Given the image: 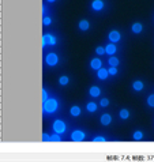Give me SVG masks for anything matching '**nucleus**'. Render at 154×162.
Masks as SVG:
<instances>
[{"instance_id": "nucleus-1", "label": "nucleus", "mask_w": 154, "mask_h": 162, "mask_svg": "<svg viewBox=\"0 0 154 162\" xmlns=\"http://www.w3.org/2000/svg\"><path fill=\"white\" fill-rule=\"evenodd\" d=\"M57 108H59V102L55 98H48L42 105V110H44V113H46V114L55 113L56 110H57Z\"/></svg>"}, {"instance_id": "nucleus-2", "label": "nucleus", "mask_w": 154, "mask_h": 162, "mask_svg": "<svg viewBox=\"0 0 154 162\" xmlns=\"http://www.w3.org/2000/svg\"><path fill=\"white\" fill-rule=\"evenodd\" d=\"M52 129H53V132L60 133V135H61V133L65 132L67 127H65V123L63 121V120H56V121L52 124Z\"/></svg>"}, {"instance_id": "nucleus-3", "label": "nucleus", "mask_w": 154, "mask_h": 162, "mask_svg": "<svg viewBox=\"0 0 154 162\" xmlns=\"http://www.w3.org/2000/svg\"><path fill=\"white\" fill-rule=\"evenodd\" d=\"M45 63L48 65H51V67L56 65L59 63V56L56 55V53H49V55L45 57Z\"/></svg>"}, {"instance_id": "nucleus-4", "label": "nucleus", "mask_w": 154, "mask_h": 162, "mask_svg": "<svg viewBox=\"0 0 154 162\" xmlns=\"http://www.w3.org/2000/svg\"><path fill=\"white\" fill-rule=\"evenodd\" d=\"M46 45H56V38L52 36V34H45L42 37V46L45 48Z\"/></svg>"}, {"instance_id": "nucleus-5", "label": "nucleus", "mask_w": 154, "mask_h": 162, "mask_svg": "<svg viewBox=\"0 0 154 162\" xmlns=\"http://www.w3.org/2000/svg\"><path fill=\"white\" fill-rule=\"evenodd\" d=\"M85 138H86L85 132L83 131H79V129H77V131H74V132L71 133V140L72 142H82Z\"/></svg>"}, {"instance_id": "nucleus-6", "label": "nucleus", "mask_w": 154, "mask_h": 162, "mask_svg": "<svg viewBox=\"0 0 154 162\" xmlns=\"http://www.w3.org/2000/svg\"><path fill=\"white\" fill-rule=\"evenodd\" d=\"M108 37H109V40H111V42H113V44L119 42V41H120V38H121L120 33H119V31H116V30H112L111 33L108 34Z\"/></svg>"}, {"instance_id": "nucleus-7", "label": "nucleus", "mask_w": 154, "mask_h": 162, "mask_svg": "<svg viewBox=\"0 0 154 162\" xmlns=\"http://www.w3.org/2000/svg\"><path fill=\"white\" fill-rule=\"evenodd\" d=\"M92 8L94 10V11H101V10L104 8V2L102 0H93Z\"/></svg>"}, {"instance_id": "nucleus-8", "label": "nucleus", "mask_w": 154, "mask_h": 162, "mask_svg": "<svg viewBox=\"0 0 154 162\" xmlns=\"http://www.w3.org/2000/svg\"><path fill=\"white\" fill-rule=\"evenodd\" d=\"M89 94H90V97H93V98L100 97V94H101V89L97 87V86H93V87H90Z\"/></svg>"}, {"instance_id": "nucleus-9", "label": "nucleus", "mask_w": 154, "mask_h": 162, "mask_svg": "<svg viewBox=\"0 0 154 162\" xmlns=\"http://www.w3.org/2000/svg\"><path fill=\"white\" fill-rule=\"evenodd\" d=\"M90 67L93 69H96V71H98L100 68H102V61L100 59H93L92 63H90Z\"/></svg>"}, {"instance_id": "nucleus-10", "label": "nucleus", "mask_w": 154, "mask_h": 162, "mask_svg": "<svg viewBox=\"0 0 154 162\" xmlns=\"http://www.w3.org/2000/svg\"><path fill=\"white\" fill-rule=\"evenodd\" d=\"M131 30H132V33H134V34H139V33H142V30H143L142 23H139V22H135L132 26H131Z\"/></svg>"}, {"instance_id": "nucleus-11", "label": "nucleus", "mask_w": 154, "mask_h": 162, "mask_svg": "<svg viewBox=\"0 0 154 162\" xmlns=\"http://www.w3.org/2000/svg\"><path fill=\"white\" fill-rule=\"evenodd\" d=\"M111 123H112V116L111 114H108V113L102 114L101 116V124L102 125H109Z\"/></svg>"}, {"instance_id": "nucleus-12", "label": "nucleus", "mask_w": 154, "mask_h": 162, "mask_svg": "<svg viewBox=\"0 0 154 162\" xmlns=\"http://www.w3.org/2000/svg\"><path fill=\"white\" fill-rule=\"evenodd\" d=\"M116 50H117V48H116L115 44H108L105 48V53L106 55H115Z\"/></svg>"}, {"instance_id": "nucleus-13", "label": "nucleus", "mask_w": 154, "mask_h": 162, "mask_svg": "<svg viewBox=\"0 0 154 162\" xmlns=\"http://www.w3.org/2000/svg\"><path fill=\"white\" fill-rule=\"evenodd\" d=\"M108 75H109V72H108V69H105V68H100L98 74H97L98 79H101V81H105V79L108 78Z\"/></svg>"}, {"instance_id": "nucleus-14", "label": "nucleus", "mask_w": 154, "mask_h": 162, "mask_svg": "<svg viewBox=\"0 0 154 162\" xmlns=\"http://www.w3.org/2000/svg\"><path fill=\"white\" fill-rule=\"evenodd\" d=\"M89 29H90V23L87 21H81L79 22V30L86 31V30H89Z\"/></svg>"}, {"instance_id": "nucleus-15", "label": "nucleus", "mask_w": 154, "mask_h": 162, "mask_svg": "<svg viewBox=\"0 0 154 162\" xmlns=\"http://www.w3.org/2000/svg\"><path fill=\"white\" fill-rule=\"evenodd\" d=\"M70 113H71V116H74V117H78V116H79V114H81V108L75 105V106H72L71 109H70Z\"/></svg>"}, {"instance_id": "nucleus-16", "label": "nucleus", "mask_w": 154, "mask_h": 162, "mask_svg": "<svg viewBox=\"0 0 154 162\" xmlns=\"http://www.w3.org/2000/svg\"><path fill=\"white\" fill-rule=\"evenodd\" d=\"M132 89L135 91H140L143 89V82H140V81H136V82H134V85H132Z\"/></svg>"}, {"instance_id": "nucleus-17", "label": "nucleus", "mask_w": 154, "mask_h": 162, "mask_svg": "<svg viewBox=\"0 0 154 162\" xmlns=\"http://www.w3.org/2000/svg\"><path fill=\"white\" fill-rule=\"evenodd\" d=\"M86 109H87V112H90V113L96 112V110H97V104H94V102H89V104L86 105Z\"/></svg>"}, {"instance_id": "nucleus-18", "label": "nucleus", "mask_w": 154, "mask_h": 162, "mask_svg": "<svg viewBox=\"0 0 154 162\" xmlns=\"http://www.w3.org/2000/svg\"><path fill=\"white\" fill-rule=\"evenodd\" d=\"M119 116H120L123 120H127L128 117H130V112H128V109H121L120 113H119Z\"/></svg>"}, {"instance_id": "nucleus-19", "label": "nucleus", "mask_w": 154, "mask_h": 162, "mask_svg": "<svg viewBox=\"0 0 154 162\" xmlns=\"http://www.w3.org/2000/svg\"><path fill=\"white\" fill-rule=\"evenodd\" d=\"M68 82H70V78H68V76H65V75H63V76L59 78V83H60L61 86L68 85Z\"/></svg>"}, {"instance_id": "nucleus-20", "label": "nucleus", "mask_w": 154, "mask_h": 162, "mask_svg": "<svg viewBox=\"0 0 154 162\" xmlns=\"http://www.w3.org/2000/svg\"><path fill=\"white\" fill-rule=\"evenodd\" d=\"M132 139L134 140H140V139H143V132L142 131H135L134 135H132Z\"/></svg>"}, {"instance_id": "nucleus-21", "label": "nucleus", "mask_w": 154, "mask_h": 162, "mask_svg": "<svg viewBox=\"0 0 154 162\" xmlns=\"http://www.w3.org/2000/svg\"><path fill=\"white\" fill-rule=\"evenodd\" d=\"M108 64L111 67H117L119 65V59H116V57H111V59L108 60Z\"/></svg>"}, {"instance_id": "nucleus-22", "label": "nucleus", "mask_w": 154, "mask_h": 162, "mask_svg": "<svg viewBox=\"0 0 154 162\" xmlns=\"http://www.w3.org/2000/svg\"><path fill=\"white\" fill-rule=\"evenodd\" d=\"M51 142H61V138H60V133H53L51 135Z\"/></svg>"}, {"instance_id": "nucleus-23", "label": "nucleus", "mask_w": 154, "mask_h": 162, "mask_svg": "<svg viewBox=\"0 0 154 162\" xmlns=\"http://www.w3.org/2000/svg\"><path fill=\"white\" fill-rule=\"evenodd\" d=\"M147 105H149V106H152V108H154V94L149 95V98H147Z\"/></svg>"}, {"instance_id": "nucleus-24", "label": "nucleus", "mask_w": 154, "mask_h": 162, "mask_svg": "<svg viewBox=\"0 0 154 162\" xmlns=\"http://www.w3.org/2000/svg\"><path fill=\"white\" fill-rule=\"evenodd\" d=\"M42 23H44V26H49V25L52 23V19L49 18V17H44V19H42Z\"/></svg>"}, {"instance_id": "nucleus-25", "label": "nucleus", "mask_w": 154, "mask_h": 162, "mask_svg": "<svg viewBox=\"0 0 154 162\" xmlns=\"http://www.w3.org/2000/svg\"><path fill=\"white\" fill-rule=\"evenodd\" d=\"M108 105H109V100H108V98H102V100L100 101V106L105 108V106H108Z\"/></svg>"}, {"instance_id": "nucleus-26", "label": "nucleus", "mask_w": 154, "mask_h": 162, "mask_svg": "<svg viewBox=\"0 0 154 162\" xmlns=\"http://www.w3.org/2000/svg\"><path fill=\"white\" fill-rule=\"evenodd\" d=\"M108 72H109V75H117V68L116 67H109Z\"/></svg>"}, {"instance_id": "nucleus-27", "label": "nucleus", "mask_w": 154, "mask_h": 162, "mask_svg": "<svg viewBox=\"0 0 154 162\" xmlns=\"http://www.w3.org/2000/svg\"><path fill=\"white\" fill-rule=\"evenodd\" d=\"M96 53H97V55H104V53H105V48L98 46V48L96 49Z\"/></svg>"}, {"instance_id": "nucleus-28", "label": "nucleus", "mask_w": 154, "mask_h": 162, "mask_svg": "<svg viewBox=\"0 0 154 162\" xmlns=\"http://www.w3.org/2000/svg\"><path fill=\"white\" fill-rule=\"evenodd\" d=\"M48 98H49V97H48V91H46L45 89H42V102H45V101L48 100Z\"/></svg>"}, {"instance_id": "nucleus-29", "label": "nucleus", "mask_w": 154, "mask_h": 162, "mask_svg": "<svg viewBox=\"0 0 154 162\" xmlns=\"http://www.w3.org/2000/svg\"><path fill=\"white\" fill-rule=\"evenodd\" d=\"M93 142H105V138H104V136H96V138L93 139Z\"/></svg>"}, {"instance_id": "nucleus-30", "label": "nucleus", "mask_w": 154, "mask_h": 162, "mask_svg": "<svg viewBox=\"0 0 154 162\" xmlns=\"http://www.w3.org/2000/svg\"><path fill=\"white\" fill-rule=\"evenodd\" d=\"M42 140L44 142H51V136H49L48 133H44V135H42Z\"/></svg>"}, {"instance_id": "nucleus-31", "label": "nucleus", "mask_w": 154, "mask_h": 162, "mask_svg": "<svg viewBox=\"0 0 154 162\" xmlns=\"http://www.w3.org/2000/svg\"><path fill=\"white\" fill-rule=\"evenodd\" d=\"M46 11H48V10H46L45 7H42V15H44V17L46 15Z\"/></svg>"}, {"instance_id": "nucleus-32", "label": "nucleus", "mask_w": 154, "mask_h": 162, "mask_svg": "<svg viewBox=\"0 0 154 162\" xmlns=\"http://www.w3.org/2000/svg\"><path fill=\"white\" fill-rule=\"evenodd\" d=\"M46 2H49V3H53V2H56V0H46Z\"/></svg>"}]
</instances>
